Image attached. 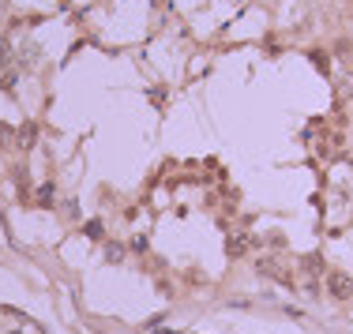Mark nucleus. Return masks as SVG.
I'll use <instances>...</instances> for the list:
<instances>
[{"instance_id":"obj_1","label":"nucleus","mask_w":353,"mask_h":334,"mask_svg":"<svg viewBox=\"0 0 353 334\" xmlns=\"http://www.w3.org/2000/svg\"><path fill=\"white\" fill-rule=\"evenodd\" d=\"M327 289H331L334 300H349L353 297V278L342 274V270H331V274H327Z\"/></svg>"}]
</instances>
